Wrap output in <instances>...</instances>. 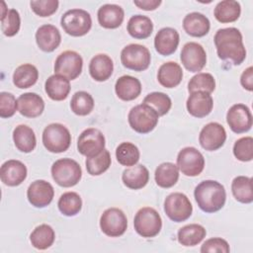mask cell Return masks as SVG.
<instances>
[{
    "label": "cell",
    "mask_w": 253,
    "mask_h": 253,
    "mask_svg": "<svg viewBox=\"0 0 253 253\" xmlns=\"http://www.w3.org/2000/svg\"><path fill=\"white\" fill-rule=\"evenodd\" d=\"M21 26L20 14L16 9H9L6 16L1 19V30L6 37H13L18 34Z\"/></svg>",
    "instance_id": "cell-44"
},
{
    "label": "cell",
    "mask_w": 253,
    "mask_h": 253,
    "mask_svg": "<svg viewBox=\"0 0 253 253\" xmlns=\"http://www.w3.org/2000/svg\"><path fill=\"white\" fill-rule=\"evenodd\" d=\"M113 60L109 55L105 53H99L95 55L89 63V73L91 77L98 82L108 80L113 74Z\"/></svg>",
    "instance_id": "cell-24"
},
{
    "label": "cell",
    "mask_w": 253,
    "mask_h": 253,
    "mask_svg": "<svg viewBox=\"0 0 253 253\" xmlns=\"http://www.w3.org/2000/svg\"><path fill=\"white\" fill-rule=\"evenodd\" d=\"M159 116L149 106L145 104L137 105L128 113L127 120L130 127L138 133H148L152 131L158 124Z\"/></svg>",
    "instance_id": "cell-6"
},
{
    "label": "cell",
    "mask_w": 253,
    "mask_h": 253,
    "mask_svg": "<svg viewBox=\"0 0 253 253\" xmlns=\"http://www.w3.org/2000/svg\"><path fill=\"white\" fill-rule=\"evenodd\" d=\"M179 42V33L173 28L166 27L157 32L154 38V47L159 54L168 56L176 51Z\"/></svg>",
    "instance_id": "cell-19"
},
{
    "label": "cell",
    "mask_w": 253,
    "mask_h": 253,
    "mask_svg": "<svg viewBox=\"0 0 253 253\" xmlns=\"http://www.w3.org/2000/svg\"><path fill=\"white\" fill-rule=\"evenodd\" d=\"M226 122L233 132L243 133L252 127V114L246 105L235 104L227 111Z\"/></svg>",
    "instance_id": "cell-15"
},
{
    "label": "cell",
    "mask_w": 253,
    "mask_h": 253,
    "mask_svg": "<svg viewBox=\"0 0 253 253\" xmlns=\"http://www.w3.org/2000/svg\"><path fill=\"white\" fill-rule=\"evenodd\" d=\"M183 78L181 66L174 61L163 63L157 72V79L160 85L165 88H174L178 86Z\"/></svg>",
    "instance_id": "cell-27"
},
{
    "label": "cell",
    "mask_w": 253,
    "mask_h": 253,
    "mask_svg": "<svg viewBox=\"0 0 253 253\" xmlns=\"http://www.w3.org/2000/svg\"><path fill=\"white\" fill-rule=\"evenodd\" d=\"M215 89V80L211 73H198L193 76L188 83V91L190 93L202 91L211 94Z\"/></svg>",
    "instance_id": "cell-43"
},
{
    "label": "cell",
    "mask_w": 253,
    "mask_h": 253,
    "mask_svg": "<svg viewBox=\"0 0 253 253\" xmlns=\"http://www.w3.org/2000/svg\"><path fill=\"white\" fill-rule=\"evenodd\" d=\"M100 26L105 29L119 28L125 18L124 9L116 4H105L101 6L97 13Z\"/></svg>",
    "instance_id": "cell-23"
},
{
    "label": "cell",
    "mask_w": 253,
    "mask_h": 253,
    "mask_svg": "<svg viewBox=\"0 0 253 253\" xmlns=\"http://www.w3.org/2000/svg\"><path fill=\"white\" fill-rule=\"evenodd\" d=\"M51 176L57 185L69 188L81 180L82 170L77 161L71 158H61L52 164Z\"/></svg>",
    "instance_id": "cell-3"
},
{
    "label": "cell",
    "mask_w": 253,
    "mask_h": 253,
    "mask_svg": "<svg viewBox=\"0 0 253 253\" xmlns=\"http://www.w3.org/2000/svg\"><path fill=\"white\" fill-rule=\"evenodd\" d=\"M116 157L121 165L131 167L138 162L140 153L133 143L122 142L116 149Z\"/></svg>",
    "instance_id": "cell-39"
},
{
    "label": "cell",
    "mask_w": 253,
    "mask_h": 253,
    "mask_svg": "<svg viewBox=\"0 0 253 253\" xmlns=\"http://www.w3.org/2000/svg\"><path fill=\"white\" fill-rule=\"evenodd\" d=\"M121 61L127 69L137 72L143 71L147 69L150 64V51L144 45L130 43L123 48L121 52Z\"/></svg>",
    "instance_id": "cell-8"
},
{
    "label": "cell",
    "mask_w": 253,
    "mask_h": 253,
    "mask_svg": "<svg viewBox=\"0 0 253 253\" xmlns=\"http://www.w3.org/2000/svg\"><path fill=\"white\" fill-rule=\"evenodd\" d=\"M133 226L140 236L151 238L160 232L162 219L156 210L150 207H144L136 212L133 219Z\"/></svg>",
    "instance_id": "cell-7"
},
{
    "label": "cell",
    "mask_w": 253,
    "mask_h": 253,
    "mask_svg": "<svg viewBox=\"0 0 253 253\" xmlns=\"http://www.w3.org/2000/svg\"><path fill=\"white\" fill-rule=\"evenodd\" d=\"M164 211L171 220L182 222L192 215L193 206L185 194L176 192L166 197Z\"/></svg>",
    "instance_id": "cell-9"
},
{
    "label": "cell",
    "mask_w": 253,
    "mask_h": 253,
    "mask_svg": "<svg viewBox=\"0 0 253 253\" xmlns=\"http://www.w3.org/2000/svg\"><path fill=\"white\" fill-rule=\"evenodd\" d=\"M128 34L137 40H144L152 34L153 24L152 21L143 15H134L127 22Z\"/></svg>",
    "instance_id": "cell-33"
},
{
    "label": "cell",
    "mask_w": 253,
    "mask_h": 253,
    "mask_svg": "<svg viewBox=\"0 0 253 253\" xmlns=\"http://www.w3.org/2000/svg\"><path fill=\"white\" fill-rule=\"evenodd\" d=\"M18 111L26 118H37L41 116L44 110V102L37 93L28 92L22 94L17 99Z\"/></svg>",
    "instance_id": "cell-22"
},
{
    "label": "cell",
    "mask_w": 253,
    "mask_h": 253,
    "mask_svg": "<svg viewBox=\"0 0 253 253\" xmlns=\"http://www.w3.org/2000/svg\"><path fill=\"white\" fill-rule=\"evenodd\" d=\"M133 4L144 11H153L159 7L161 0H134Z\"/></svg>",
    "instance_id": "cell-50"
},
{
    "label": "cell",
    "mask_w": 253,
    "mask_h": 253,
    "mask_svg": "<svg viewBox=\"0 0 253 253\" xmlns=\"http://www.w3.org/2000/svg\"><path fill=\"white\" fill-rule=\"evenodd\" d=\"M18 104L15 96L8 92L0 93V117L3 119L11 118L16 113Z\"/></svg>",
    "instance_id": "cell-47"
},
{
    "label": "cell",
    "mask_w": 253,
    "mask_h": 253,
    "mask_svg": "<svg viewBox=\"0 0 253 253\" xmlns=\"http://www.w3.org/2000/svg\"><path fill=\"white\" fill-rule=\"evenodd\" d=\"M42 143L49 152H64L69 148L71 143L70 131L61 124H50L42 131Z\"/></svg>",
    "instance_id": "cell-4"
},
{
    "label": "cell",
    "mask_w": 253,
    "mask_h": 253,
    "mask_svg": "<svg viewBox=\"0 0 253 253\" xmlns=\"http://www.w3.org/2000/svg\"><path fill=\"white\" fill-rule=\"evenodd\" d=\"M39 78L37 67L31 63L18 66L13 73V83L20 89H27L35 85Z\"/></svg>",
    "instance_id": "cell-31"
},
{
    "label": "cell",
    "mask_w": 253,
    "mask_h": 253,
    "mask_svg": "<svg viewBox=\"0 0 253 253\" xmlns=\"http://www.w3.org/2000/svg\"><path fill=\"white\" fill-rule=\"evenodd\" d=\"M117 96L123 101H132L141 93L140 81L130 75L121 76L115 85Z\"/></svg>",
    "instance_id": "cell-25"
},
{
    "label": "cell",
    "mask_w": 253,
    "mask_h": 253,
    "mask_svg": "<svg viewBox=\"0 0 253 253\" xmlns=\"http://www.w3.org/2000/svg\"><path fill=\"white\" fill-rule=\"evenodd\" d=\"M83 59L74 50H66L60 53L54 62L55 74L61 75L68 80L76 79L82 72Z\"/></svg>",
    "instance_id": "cell-11"
},
{
    "label": "cell",
    "mask_w": 253,
    "mask_h": 253,
    "mask_svg": "<svg viewBox=\"0 0 253 253\" xmlns=\"http://www.w3.org/2000/svg\"><path fill=\"white\" fill-rule=\"evenodd\" d=\"M122 180L125 186L132 190H138L146 186L149 180L148 169L142 165H133L124 170Z\"/></svg>",
    "instance_id": "cell-28"
},
{
    "label": "cell",
    "mask_w": 253,
    "mask_h": 253,
    "mask_svg": "<svg viewBox=\"0 0 253 253\" xmlns=\"http://www.w3.org/2000/svg\"><path fill=\"white\" fill-rule=\"evenodd\" d=\"M216 52L221 60L230 61L234 65L241 64L246 57L242 35L236 28L219 29L214 35Z\"/></svg>",
    "instance_id": "cell-1"
},
{
    "label": "cell",
    "mask_w": 253,
    "mask_h": 253,
    "mask_svg": "<svg viewBox=\"0 0 253 253\" xmlns=\"http://www.w3.org/2000/svg\"><path fill=\"white\" fill-rule=\"evenodd\" d=\"M100 227L106 235L119 237L126 230V216L124 211L118 208L107 209L100 217Z\"/></svg>",
    "instance_id": "cell-12"
},
{
    "label": "cell",
    "mask_w": 253,
    "mask_h": 253,
    "mask_svg": "<svg viewBox=\"0 0 253 253\" xmlns=\"http://www.w3.org/2000/svg\"><path fill=\"white\" fill-rule=\"evenodd\" d=\"M60 25L66 34L72 37H82L91 30L92 19L90 14L83 9H71L61 16Z\"/></svg>",
    "instance_id": "cell-5"
},
{
    "label": "cell",
    "mask_w": 253,
    "mask_h": 253,
    "mask_svg": "<svg viewBox=\"0 0 253 253\" xmlns=\"http://www.w3.org/2000/svg\"><path fill=\"white\" fill-rule=\"evenodd\" d=\"M55 239L53 228L48 224H41L37 226L30 235L32 245L40 250L49 248Z\"/></svg>",
    "instance_id": "cell-37"
},
{
    "label": "cell",
    "mask_w": 253,
    "mask_h": 253,
    "mask_svg": "<svg viewBox=\"0 0 253 253\" xmlns=\"http://www.w3.org/2000/svg\"><path fill=\"white\" fill-rule=\"evenodd\" d=\"M143 104L151 107L159 117L166 115L172 106L170 97L162 92L149 93L143 99Z\"/></svg>",
    "instance_id": "cell-42"
},
{
    "label": "cell",
    "mask_w": 253,
    "mask_h": 253,
    "mask_svg": "<svg viewBox=\"0 0 253 253\" xmlns=\"http://www.w3.org/2000/svg\"><path fill=\"white\" fill-rule=\"evenodd\" d=\"M231 191L236 201L242 204H250L253 202V186L250 177H235L231 183Z\"/></svg>",
    "instance_id": "cell-36"
},
{
    "label": "cell",
    "mask_w": 253,
    "mask_h": 253,
    "mask_svg": "<svg viewBox=\"0 0 253 253\" xmlns=\"http://www.w3.org/2000/svg\"><path fill=\"white\" fill-rule=\"evenodd\" d=\"M230 251L229 245L226 240L219 238V237H213L210 238L207 241L204 242V244L201 247V252H221V253H228Z\"/></svg>",
    "instance_id": "cell-48"
},
{
    "label": "cell",
    "mask_w": 253,
    "mask_h": 253,
    "mask_svg": "<svg viewBox=\"0 0 253 253\" xmlns=\"http://www.w3.org/2000/svg\"><path fill=\"white\" fill-rule=\"evenodd\" d=\"M180 59L188 71L199 72L207 63V53L200 43L190 42L184 44Z\"/></svg>",
    "instance_id": "cell-14"
},
{
    "label": "cell",
    "mask_w": 253,
    "mask_h": 253,
    "mask_svg": "<svg viewBox=\"0 0 253 253\" xmlns=\"http://www.w3.org/2000/svg\"><path fill=\"white\" fill-rule=\"evenodd\" d=\"M13 140L15 146L24 153L32 152L37 145V138L34 130L26 125H19L14 128Z\"/></svg>",
    "instance_id": "cell-30"
},
{
    "label": "cell",
    "mask_w": 253,
    "mask_h": 253,
    "mask_svg": "<svg viewBox=\"0 0 253 253\" xmlns=\"http://www.w3.org/2000/svg\"><path fill=\"white\" fill-rule=\"evenodd\" d=\"M111 155L110 152L104 149L101 153L96 156L86 158L85 165L87 172L92 176H99L106 172L111 166Z\"/></svg>",
    "instance_id": "cell-41"
},
{
    "label": "cell",
    "mask_w": 253,
    "mask_h": 253,
    "mask_svg": "<svg viewBox=\"0 0 253 253\" xmlns=\"http://www.w3.org/2000/svg\"><path fill=\"white\" fill-rule=\"evenodd\" d=\"M154 178L156 184L164 189L173 187L179 179V168L171 162L161 163L155 170Z\"/></svg>",
    "instance_id": "cell-32"
},
{
    "label": "cell",
    "mask_w": 253,
    "mask_h": 253,
    "mask_svg": "<svg viewBox=\"0 0 253 253\" xmlns=\"http://www.w3.org/2000/svg\"><path fill=\"white\" fill-rule=\"evenodd\" d=\"M57 0H34L30 2L32 10L40 17H49L54 14L58 8Z\"/></svg>",
    "instance_id": "cell-46"
},
{
    "label": "cell",
    "mask_w": 253,
    "mask_h": 253,
    "mask_svg": "<svg viewBox=\"0 0 253 253\" xmlns=\"http://www.w3.org/2000/svg\"><path fill=\"white\" fill-rule=\"evenodd\" d=\"M70 108L77 116H87L94 109V99L89 93L78 91L71 98Z\"/></svg>",
    "instance_id": "cell-40"
},
{
    "label": "cell",
    "mask_w": 253,
    "mask_h": 253,
    "mask_svg": "<svg viewBox=\"0 0 253 253\" xmlns=\"http://www.w3.org/2000/svg\"><path fill=\"white\" fill-rule=\"evenodd\" d=\"M26 165L15 159L4 162L0 169V178L3 184L10 187H16L21 185L27 178Z\"/></svg>",
    "instance_id": "cell-18"
},
{
    "label": "cell",
    "mask_w": 253,
    "mask_h": 253,
    "mask_svg": "<svg viewBox=\"0 0 253 253\" xmlns=\"http://www.w3.org/2000/svg\"><path fill=\"white\" fill-rule=\"evenodd\" d=\"M206 228L198 223H191L181 227L178 231V241L183 246H195L199 244L205 237Z\"/></svg>",
    "instance_id": "cell-34"
},
{
    "label": "cell",
    "mask_w": 253,
    "mask_h": 253,
    "mask_svg": "<svg viewBox=\"0 0 253 253\" xmlns=\"http://www.w3.org/2000/svg\"><path fill=\"white\" fill-rule=\"evenodd\" d=\"M36 42L40 49L45 52H51L60 44L61 36L55 26L45 24L37 30Z\"/></svg>",
    "instance_id": "cell-21"
},
{
    "label": "cell",
    "mask_w": 253,
    "mask_h": 253,
    "mask_svg": "<svg viewBox=\"0 0 253 253\" xmlns=\"http://www.w3.org/2000/svg\"><path fill=\"white\" fill-rule=\"evenodd\" d=\"M77 149L87 158L98 155L105 149L104 134L94 127L83 130L77 140Z\"/></svg>",
    "instance_id": "cell-13"
},
{
    "label": "cell",
    "mask_w": 253,
    "mask_h": 253,
    "mask_svg": "<svg viewBox=\"0 0 253 253\" xmlns=\"http://www.w3.org/2000/svg\"><path fill=\"white\" fill-rule=\"evenodd\" d=\"M226 140V131L218 123H209L199 135L201 146L208 151H214L220 148Z\"/></svg>",
    "instance_id": "cell-16"
},
{
    "label": "cell",
    "mask_w": 253,
    "mask_h": 253,
    "mask_svg": "<svg viewBox=\"0 0 253 253\" xmlns=\"http://www.w3.org/2000/svg\"><path fill=\"white\" fill-rule=\"evenodd\" d=\"M44 90L51 100L62 101L69 95L70 83L67 78L58 74H53L46 79Z\"/></svg>",
    "instance_id": "cell-29"
},
{
    "label": "cell",
    "mask_w": 253,
    "mask_h": 253,
    "mask_svg": "<svg viewBox=\"0 0 253 253\" xmlns=\"http://www.w3.org/2000/svg\"><path fill=\"white\" fill-rule=\"evenodd\" d=\"M177 166L185 176L195 177L203 172L205 168V158L197 148L188 146L179 151Z\"/></svg>",
    "instance_id": "cell-10"
},
{
    "label": "cell",
    "mask_w": 253,
    "mask_h": 253,
    "mask_svg": "<svg viewBox=\"0 0 253 253\" xmlns=\"http://www.w3.org/2000/svg\"><path fill=\"white\" fill-rule=\"evenodd\" d=\"M233 154L242 162L251 161L253 158V138L245 136L236 140L233 145Z\"/></svg>",
    "instance_id": "cell-45"
},
{
    "label": "cell",
    "mask_w": 253,
    "mask_h": 253,
    "mask_svg": "<svg viewBox=\"0 0 253 253\" xmlns=\"http://www.w3.org/2000/svg\"><path fill=\"white\" fill-rule=\"evenodd\" d=\"M241 14V7L237 1L223 0L217 3L214 8V18L220 23L235 22Z\"/></svg>",
    "instance_id": "cell-35"
},
{
    "label": "cell",
    "mask_w": 253,
    "mask_h": 253,
    "mask_svg": "<svg viewBox=\"0 0 253 253\" xmlns=\"http://www.w3.org/2000/svg\"><path fill=\"white\" fill-rule=\"evenodd\" d=\"M189 114L195 118H205L211 114L213 100L209 93L198 91L191 93L186 103Z\"/></svg>",
    "instance_id": "cell-20"
},
{
    "label": "cell",
    "mask_w": 253,
    "mask_h": 253,
    "mask_svg": "<svg viewBox=\"0 0 253 253\" xmlns=\"http://www.w3.org/2000/svg\"><path fill=\"white\" fill-rule=\"evenodd\" d=\"M194 196L199 208L208 213L221 210L226 201L224 187L214 180H205L201 182L195 188Z\"/></svg>",
    "instance_id": "cell-2"
},
{
    "label": "cell",
    "mask_w": 253,
    "mask_h": 253,
    "mask_svg": "<svg viewBox=\"0 0 253 253\" xmlns=\"http://www.w3.org/2000/svg\"><path fill=\"white\" fill-rule=\"evenodd\" d=\"M59 211L66 216H74L82 209L81 197L75 192H66L62 194L57 203Z\"/></svg>",
    "instance_id": "cell-38"
},
{
    "label": "cell",
    "mask_w": 253,
    "mask_h": 253,
    "mask_svg": "<svg viewBox=\"0 0 253 253\" xmlns=\"http://www.w3.org/2000/svg\"><path fill=\"white\" fill-rule=\"evenodd\" d=\"M54 196V190L50 183L44 180L34 181L27 190V198L35 208H44L48 206Z\"/></svg>",
    "instance_id": "cell-17"
},
{
    "label": "cell",
    "mask_w": 253,
    "mask_h": 253,
    "mask_svg": "<svg viewBox=\"0 0 253 253\" xmlns=\"http://www.w3.org/2000/svg\"><path fill=\"white\" fill-rule=\"evenodd\" d=\"M240 83L244 89L247 91L253 90V68L252 66H249L246 68L240 77Z\"/></svg>",
    "instance_id": "cell-49"
},
{
    "label": "cell",
    "mask_w": 253,
    "mask_h": 253,
    "mask_svg": "<svg viewBox=\"0 0 253 253\" xmlns=\"http://www.w3.org/2000/svg\"><path fill=\"white\" fill-rule=\"evenodd\" d=\"M183 28L185 32L196 38L206 36L210 32V20L199 12H192L185 16L183 20Z\"/></svg>",
    "instance_id": "cell-26"
}]
</instances>
